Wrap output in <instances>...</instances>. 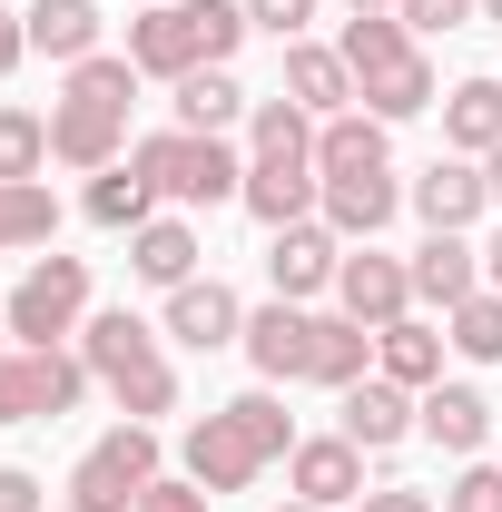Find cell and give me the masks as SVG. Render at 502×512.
<instances>
[{
    "mask_svg": "<svg viewBox=\"0 0 502 512\" xmlns=\"http://www.w3.org/2000/svg\"><path fill=\"white\" fill-rule=\"evenodd\" d=\"M20 30H30V50H40V60L79 69V60H99L109 10H99V0H30V10H20Z\"/></svg>",
    "mask_w": 502,
    "mask_h": 512,
    "instance_id": "obj_22",
    "label": "cell"
},
{
    "mask_svg": "<svg viewBox=\"0 0 502 512\" xmlns=\"http://www.w3.org/2000/svg\"><path fill=\"white\" fill-rule=\"evenodd\" d=\"M0 355H10V316H0Z\"/></svg>",
    "mask_w": 502,
    "mask_h": 512,
    "instance_id": "obj_44",
    "label": "cell"
},
{
    "mask_svg": "<svg viewBox=\"0 0 502 512\" xmlns=\"http://www.w3.org/2000/svg\"><path fill=\"white\" fill-rule=\"evenodd\" d=\"M315 197H325V178H315L306 158H247V188H237V207H247L256 227L276 237V227L315 217Z\"/></svg>",
    "mask_w": 502,
    "mask_h": 512,
    "instance_id": "obj_20",
    "label": "cell"
},
{
    "mask_svg": "<svg viewBox=\"0 0 502 512\" xmlns=\"http://www.w3.org/2000/svg\"><path fill=\"white\" fill-rule=\"evenodd\" d=\"M79 365L99 375V394L119 404L128 424L178 414V365H168V335H158L148 316H128V306H99V316L79 325Z\"/></svg>",
    "mask_w": 502,
    "mask_h": 512,
    "instance_id": "obj_4",
    "label": "cell"
},
{
    "mask_svg": "<svg viewBox=\"0 0 502 512\" xmlns=\"http://www.w3.org/2000/svg\"><path fill=\"white\" fill-rule=\"evenodd\" d=\"M148 483H158V424H109L69 463V512H138Z\"/></svg>",
    "mask_w": 502,
    "mask_h": 512,
    "instance_id": "obj_8",
    "label": "cell"
},
{
    "mask_svg": "<svg viewBox=\"0 0 502 512\" xmlns=\"http://www.w3.org/2000/svg\"><path fill=\"white\" fill-rule=\"evenodd\" d=\"M335 316H355V325H404L414 316V266L404 256H384V247H345V266H335Z\"/></svg>",
    "mask_w": 502,
    "mask_h": 512,
    "instance_id": "obj_12",
    "label": "cell"
},
{
    "mask_svg": "<svg viewBox=\"0 0 502 512\" xmlns=\"http://www.w3.org/2000/svg\"><path fill=\"white\" fill-rule=\"evenodd\" d=\"M473 10H483V0H404V30H414V40H434V30H463Z\"/></svg>",
    "mask_w": 502,
    "mask_h": 512,
    "instance_id": "obj_34",
    "label": "cell"
},
{
    "mask_svg": "<svg viewBox=\"0 0 502 512\" xmlns=\"http://www.w3.org/2000/svg\"><path fill=\"white\" fill-rule=\"evenodd\" d=\"M247 30H256L247 0H148V10L128 20V69L178 89V79H197V69H227Z\"/></svg>",
    "mask_w": 502,
    "mask_h": 512,
    "instance_id": "obj_3",
    "label": "cell"
},
{
    "mask_svg": "<svg viewBox=\"0 0 502 512\" xmlns=\"http://www.w3.org/2000/svg\"><path fill=\"white\" fill-rule=\"evenodd\" d=\"M128 168H138L148 188L168 197V207H227V197L247 188V158H237L227 138H197V128H158V138H128Z\"/></svg>",
    "mask_w": 502,
    "mask_h": 512,
    "instance_id": "obj_7",
    "label": "cell"
},
{
    "mask_svg": "<svg viewBox=\"0 0 502 512\" xmlns=\"http://www.w3.org/2000/svg\"><path fill=\"white\" fill-rule=\"evenodd\" d=\"M0 512H40V473H20V463H0Z\"/></svg>",
    "mask_w": 502,
    "mask_h": 512,
    "instance_id": "obj_38",
    "label": "cell"
},
{
    "mask_svg": "<svg viewBox=\"0 0 502 512\" xmlns=\"http://www.w3.org/2000/svg\"><path fill=\"white\" fill-rule=\"evenodd\" d=\"M483 178H493V207H502V148H493V158H483Z\"/></svg>",
    "mask_w": 502,
    "mask_h": 512,
    "instance_id": "obj_41",
    "label": "cell"
},
{
    "mask_svg": "<svg viewBox=\"0 0 502 512\" xmlns=\"http://www.w3.org/2000/svg\"><path fill=\"white\" fill-rule=\"evenodd\" d=\"M30 60V30H20V10H0V79Z\"/></svg>",
    "mask_w": 502,
    "mask_h": 512,
    "instance_id": "obj_39",
    "label": "cell"
},
{
    "mask_svg": "<svg viewBox=\"0 0 502 512\" xmlns=\"http://www.w3.org/2000/svg\"><path fill=\"white\" fill-rule=\"evenodd\" d=\"M443 148L453 158H493L502 148V79H453L443 89Z\"/></svg>",
    "mask_w": 502,
    "mask_h": 512,
    "instance_id": "obj_24",
    "label": "cell"
},
{
    "mask_svg": "<svg viewBox=\"0 0 502 512\" xmlns=\"http://www.w3.org/2000/svg\"><path fill=\"white\" fill-rule=\"evenodd\" d=\"M247 20H256V30H276V40H306L315 0H247Z\"/></svg>",
    "mask_w": 502,
    "mask_h": 512,
    "instance_id": "obj_36",
    "label": "cell"
},
{
    "mask_svg": "<svg viewBox=\"0 0 502 512\" xmlns=\"http://www.w3.org/2000/svg\"><path fill=\"white\" fill-rule=\"evenodd\" d=\"M148 217H158V188H148V178H138L128 158L89 178V227H109V237H138Z\"/></svg>",
    "mask_w": 502,
    "mask_h": 512,
    "instance_id": "obj_28",
    "label": "cell"
},
{
    "mask_svg": "<svg viewBox=\"0 0 502 512\" xmlns=\"http://www.w3.org/2000/svg\"><path fill=\"white\" fill-rule=\"evenodd\" d=\"M128 99H138V69L128 60H79L69 69V89H60V109H50V158L60 168H119L128 158Z\"/></svg>",
    "mask_w": 502,
    "mask_h": 512,
    "instance_id": "obj_5",
    "label": "cell"
},
{
    "mask_svg": "<svg viewBox=\"0 0 502 512\" xmlns=\"http://www.w3.org/2000/svg\"><path fill=\"white\" fill-rule=\"evenodd\" d=\"M128 276L158 286V296L188 286V276H197V227H188V217H148V227L128 237Z\"/></svg>",
    "mask_w": 502,
    "mask_h": 512,
    "instance_id": "obj_25",
    "label": "cell"
},
{
    "mask_svg": "<svg viewBox=\"0 0 502 512\" xmlns=\"http://www.w3.org/2000/svg\"><path fill=\"white\" fill-rule=\"evenodd\" d=\"M335 266H345V237H335L325 217H296V227H276V237H266V286H276L286 306L335 296Z\"/></svg>",
    "mask_w": 502,
    "mask_h": 512,
    "instance_id": "obj_13",
    "label": "cell"
},
{
    "mask_svg": "<svg viewBox=\"0 0 502 512\" xmlns=\"http://www.w3.org/2000/svg\"><path fill=\"white\" fill-rule=\"evenodd\" d=\"M404 207L424 217V237H473V227L493 217V178H483V158H434V168L404 188Z\"/></svg>",
    "mask_w": 502,
    "mask_h": 512,
    "instance_id": "obj_11",
    "label": "cell"
},
{
    "mask_svg": "<svg viewBox=\"0 0 502 512\" xmlns=\"http://www.w3.org/2000/svg\"><path fill=\"white\" fill-rule=\"evenodd\" d=\"M375 168H394V128L375 109H345L315 128V178H375Z\"/></svg>",
    "mask_w": 502,
    "mask_h": 512,
    "instance_id": "obj_23",
    "label": "cell"
},
{
    "mask_svg": "<svg viewBox=\"0 0 502 512\" xmlns=\"http://www.w3.org/2000/svg\"><path fill=\"white\" fill-rule=\"evenodd\" d=\"M158 335H178V345H197V355H217V345H237V335H247V306H237V286H227V276H188V286H168Z\"/></svg>",
    "mask_w": 502,
    "mask_h": 512,
    "instance_id": "obj_15",
    "label": "cell"
},
{
    "mask_svg": "<svg viewBox=\"0 0 502 512\" xmlns=\"http://www.w3.org/2000/svg\"><path fill=\"white\" fill-rule=\"evenodd\" d=\"M335 434H345V444H365V453H394L404 434H414V394H404L394 375L345 384V394H335Z\"/></svg>",
    "mask_w": 502,
    "mask_h": 512,
    "instance_id": "obj_17",
    "label": "cell"
},
{
    "mask_svg": "<svg viewBox=\"0 0 502 512\" xmlns=\"http://www.w3.org/2000/svg\"><path fill=\"white\" fill-rule=\"evenodd\" d=\"M335 50H345V69H355V109H375L384 128L434 109V60H424V40L404 30V10H365V20H345Z\"/></svg>",
    "mask_w": 502,
    "mask_h": 512,
    "instance_id": "obj_6",
    "label": "cell"
},
{
    "mask_svg": "<svg viewBox=\"0 0 502 512\" xmlns=\"http://www.w3.org/2000/svg\"><path fill=\"white\" fill-rule=\"evenodd\" d=\"M443 335H453V355H473V365H502V296L483 286V296H463L453 316H443Z\"/></svg>",
    "mask_w": 502,
    "mask_h": 512,
    "instance_id": "obj_31",
    "label": "cell"
},
{
    "mask_svg": "<svg viewBox=\"0 0 502 512\" xmlns=\"http://www.w3.org/2000/svg\"><path fill=\"white\" fill-rule=\"evenodd\" d=\"M10 345H69L89 325V256H40L20 286H10Z\"/></svg>",
    "mask_w": 502,
    "mask_h": 512,
    "instance_id": "obj_9",
    "label": "cell"
},
{
    "mask_svg": "<svg viewBox=\"0 0 502 512\" xmlns=\"http://www.w3.org/2000/svg\"><path fill=\"white\" fill-rule=\"evenodd\" d=\"M345 10H355V20H365V10H404V0H345Z\"/></svg>",
    "mask_w": 502,
    "mask_h": 512,
    "instance_id": "obj_42",
    "label": "cell"
},
{
    "mask_svg": "<svg viewBox=\"0 0 502 512\" xmlns=\"http://www.w3.org/2000/svg\"><path fill=\"white\" fill-rule=\"evenodd\" d=\"M483 286H493V296H502V227H493V237H483Z\"/></svg>",
    "mask_w": 502,
    "mask_h": 512,
    "instance_id": "obj_40",
    "label": "cell"
},
{
    "mask_svg": "<svg viewBox=\"0 0 502 512\" xmlns=\"http://www.w3.org/2000/svg\"><path fill=\"white\" fill-rule=\"evenodd\" d=\"M50 237H60V197L40 188V178H0V256L50 247Z\"/></svg>",
    "mask_w": 502,
    "mask_h": 512,
    "instance_id": "obj_29",
    "label": "cell"
},
{
    "mask_svg": "<svg viewBox=\"0 0 502 512\" xmlns=\"http://www.w3.org/2000/svg\"><path fill=\"white\" fill-rule=\"evenodd\" d=\"M483 20H502V0H483Z\"/></svg>",
    "mask_w": 502,
    "mask_h": 512,
    "instance_id": "obj_45",
    "label": "cell"
},
{
    "mask_svg": "<svg viewBox=\"0 0 502 512\" xmlns=\"http://www.w3.org/2000/svg\"><path fill=\"white\" fill-rule=\"evenodd\" d=\"M296 453V414L256 384V394H237V404H207L188 434H178V473H188L197 493H247L266 463H286Z\"/></svg>",
    "mask_w": 502,
    "mask_h": 512,
    "instance_id": "obj_2",
    "label": "cell"
},
{
    "mask_svg": "<svg viewBox=\"0 0 502 512\" xmlns=\"http://www.w3.org/2000/svg\"><path fill=\"white\" fill-rule=\"evenodd\" d=\"M443 512H502V463H463L453 493H443Z\"/></svg>",
    "mask_w": 502,
    "mask_h": 512,
    "instance_id": "obj_33",
    "label": "cell"
},
{
    "mask_svg": "<svg viewBox=\"0 0 502 512\" xmlns=\"http://www.w3.org/2000/svg\"><path fill=\"white\" fill-rule=\"evenodd\" d=\"M394 207H404V178L394 168H375V178H325V197H315V217L345 247H375L384 227H394Z\"/></svg>",
    "mask_w": 502,
    "mask_h": 512,
    "instance_id": "obj_19",
    "label": "cell"
},
{
    "mask_svg": "<svg viewBox=\"0 0 502 512\" xmlns=\"http://www.w3.org/2000/svg\"><path fill=\"white\" fill-rule=\"evenodd\" d=\"M276 99H296L315 128L345 119V109H355V69H345V50H325V40H286V79H276Z\"/></svg>",
    "mask_w": 502,
    "mask_h": 512,
    "instance_id": "obj_18",
    "label": "cell"
},
{
    "mask_svg": "<svg viewBox=\"0 0 502 512\" xmlns=\"http://www.w3.org/2000/svg\"><path fill=\"white\" fill-rule=\"evenodd\" d=\"M414 434L443 444L453 463H473V453L493 444V404H483V384H424V394H414Z\"/></svg>",
    "mask_w": 502,
    "mask_h": 512,
    "instance_id": "obj_16",
    "label": "cell"
},
{
    "mask_svg": "<svg viewBox=\"0 0 502 512\" xmlns=\"http://www.w3.org/2000/svg\"><path fill=\"white\" fill-rule=\"evenodd\" d=\"M168 99H178V128H197V138H227V128L256 109L247 89H237V69H197V79H178Z\"/></svg>",
    "mask_w": 502,
    "mask_h": 512,
    "instance_id": "obj_27",
    "label": "cell"
},
{
    "mask_svg": "<svg viewBox=\"0 0 502 512\" xmlns=\"http://www.w3.org/2000/svg\"><path fill=\"white\" fill-rule=\"evenodd\" d=\"M276 512H325V503H276Z\"/></svg>",
    "mask_w": 502,
    "mask_h": 512,
    "instance_id": "obj_43",
    "label": "cell"
},
{
    "mask_svg": "<svg viewBox=\"0 0 502 512\" xmlns=\"http://www.w3.org/2000/svg\"><path fill=\"white\" fill-rule=\"evenodd\" d=\"M443 325H424V316H404V325H384L375 335V375H394L404 394H424V384H443Z\"/></svg>",
    "mask_w": 502,
    "mask_h": 512,
    "instance_id": "obj_26",
    "label": "cell"
},
{
    "mask_svg": "<svg viewBox=\"0 0 502 512\" xmlns=\"http://www.w3.org/2000/svg\"><path fill=\"white\" fill-rule=\"evenodd\" d=\"M50 168V119L40 109H0V178H40Z\"/></svg>",
    "mask_w": 502,
    "mask_h": 512,
    "instance_id": "obj_32",
    "label": "cell"
},
{
    "mask_svg": "<svg viewBox=\"0 0 502 512\" xmlns=\"http://www.w3.org/2000/svg\"><path fill=\"white\" fill-rule=\"evenodd\" d=\"M247 365L266 384H325V394H345V384H365L375 375V325H355V316H315V306H256L247 316Z\"/></svg>",
    "mask_w": 502,
    "mask_h": 512,
    "instance_id": "obj_1",
    "label": "cell"
},
{
    "mask_svg": "<svg viewBox=\"0 0 502 512\" xmlns=\"http://www.w3.org/2000/svg\"><path fill=\"white\" fill-rule=\"evenodd\" d=\"M207 503H217V493H197L188 473H158V483L138 493V512H207Z\"/></svg>",
    "mask_w": 502,
    "mask_h": 512,
    "instance_id": "obj_35",
    "label": "cell"
},
{
    "mask_svg": "<svg viewBox=\"0 0 502 512\" xmlns=\"http://www.w3.org/2000/svg\"><path fill=\"white\" fill-rule=\"evenodd\" d=\"M286 483H296V503H365L375 483H365V444H345V434H296V453H286Z\"/></svg>",
    "mask_w": 502,
    "mask_h": 512,
    "instance_id": "obj_14",
    "label": "cell"
},
{
    "mask_svg": "<svg viewBox=\"0 0 502 512\" xmlns=\"http://www.w3.org/2000/svg\"><path fill=\"white\" fill-rule=\"evenodd\" d=\"M89 384L99 375L69 345H10L0 355V424H60V414H79Z\"/></svg>",
    "mask_w": 502,
    "mask_h": 512,
    "instance_id": "obj_10",
    "label": "cell"
},
{
    "mask_svg": "<svg viewBox=\"0 0 502 512\" xmlns=\"http://www.w3.org/2000/svg\"><path fill=\"white\" fill-rule=\"evenodd\" d=\"M404 266H414V306H434V316H453L463 296H483V247L473 237H424Z\"/></svg>",
    "mask_w": 502,
    "mask_h": 512,
    "instance_id": "obj_21",
    "label": "cell"
},
{
    "mask_svg": "<svg viewBox=\"0 0 502 512\" xmlns=\"http://www.w3.org/2000/svg\"><path fill=\"white\" fill-rule=\"evenodd\" d=\"M355 512H443V503H434V493H414V483H375Z\"/></svg>",
    "mask_w": 502,
    "mask_h": 512,
    "instance_id": "obj_37",
    "label": "cell"
},
{
    "mask_svg": "<svg viewBox=\"0 0 502 512\" xmlns=\"http://www.w3.org/2000/svg\"><path fill=\"white\" fill-rule=\"evenodd\" d=\"M247 158H306L315 168V119L296 99H256L247 109Z\"/></svg>",
    "mask_w": 502,
    "mask_h": 512,
    "instance_id": "obj_30",
    "label": "cell"
}]
</instances>
